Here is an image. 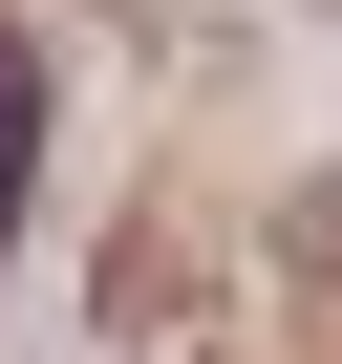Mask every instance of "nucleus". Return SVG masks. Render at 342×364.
<instances>
[{
	"label": "nucleus",
	"mask_w": 342,
	"mask_h": 364,
	"mask_svg": "<svg viewBox=\"0 0 342 364\" xmlns=\"http://www.w3.org/2000/svg\"><path fill=\"white\" fill-rule=\"evenodd\" d=\"M0 215H22V43H0Z\"/></svg>",
	"instance_id": "obj_1"
}]
</instances>
